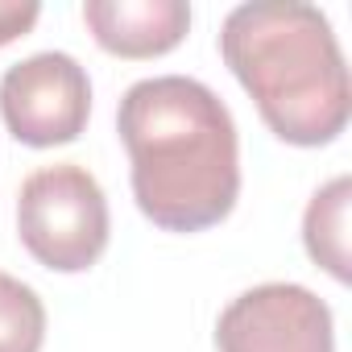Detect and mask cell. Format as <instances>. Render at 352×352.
Returning a JSON list of instances; mask_svg holds the SVG:
<instances>
[{
    "instance_id": "cell-1",
    "label": "cell",
    "mask_w": 352,
    "mask_h": 352,
    "mask_svg": "<svg viewBox=\"0 0 352 352\" xmlns=\"http://www.w3.org/2000/svg\"><path fill=\"white\" fill-rule=\"evenodd\" d=\"M116 129L141 216L162 232H204L241 195V141L228 104L199 79L153 75L120 96Z\"/></svg>"
},
{
    "instance_id": "cell-2",
    "label": "cell",
    "mask_w": 352,
    "mask_h": 352,
    "mask_svg": "<svg viewBox=\"0 0 352 352\" xmlns=\"http://www.w3.org/2000/svg\"><path fill=\"white\" fill-rule=\"evenodd\" d=\"M220 54L278 141L315 149L348 129V67L331 21L315 5L302 0L236 5L220 30Z\"/></svg>"
},
{
    "instance_id": "cell-3",
    "label": "cell",
    "mask_w": 352,
    "mask_h": 352,
    "mask_svg": "<svg viewBox=\"0 0 352 352\" xmlns=\"http://www.w3.org/2000/svg\"><path fill=\"white\" fill-rule=\"evenodd\" d=\"M17 236L54 274H83L108 249V199L96 174L75 162L34 170L17 195Z\"/></svg>"
},
{
    "instance_id": "cell-4",
    "label": "cell",
    "mask_w": 352,
    "mask_h": 352,
    "mask_svg": "<svg viewBox=\"0 0 352 352\" xmlns=\"http://www.w3.org/2000/svg\"><path fill=\"white\" fill-rule=\"evenodd\" d=\"M0 116L21 145L34 149L67 145L87 129L91 79L63 50L30 54L13 63L0 79Z\"/></svg>"
},
{
    "instance_id": "cell-5",
    "label": "cell",
    "mask_w": 352,
    "mask_h": 352,
    "mask_svg": "<svg viewBox=\"0 0 352 352\" xmlns=\"http://www.w3.org/2000/svg\"><path fill=\"white\" fill-rule=\"evenodd\" d=\"M220 352H336L331 307L298 282H265L236 294L216 323Z\"/></svg>"
},
{
    "instance_id": "cell-6",
    "label": "cell",
    "mask_w": 352,
    "mask_h": 352,
    "mask_svg": "<svg viewBox=\"0 0 352 352\" xmlns=\"http://www.w3.org/2000/svg\"><path fill=\"white\" fill-rule=\"evenodd\" d=\"M83 21L100 50L116 58H157L187 38L191 5L183 0H87Z\"/></svg>"
},
{
    "instance_id": "cell-7",
    "label": "cell",
    "mask_w": 352,
    "mask_h": 352,
    "mask_svg": "<svg viewBox=\"0 0 352 352\" xmlns=\"http://www.w3.org/2000/svg\"><path fill=\"white\" fill-rule=\"evenodd\" d=\"M348 204H352V183L348 174L319 187L307 204L302 216V245L315 265H323L336 282H348Z\"/></svg>"
},
{
    "instance_id": "cell-8",
    "label": "cell",
    "mask_w": 352,
    "mask_h": 352,
    "mask_svg": "<svg viewBox=\"0 0 352 352\" xmlns=\"http://www.w3.org/2000/svg\"><path fill=\"white\" fill-rule=\"evenodd\" d=\"M46 307L34 286L0 274V352H42Z\"/></svg>"
},
{
    "instance_id": "cell-9",
    "label": "cell",
    "mask_w": 352,
    "mask_h": 352,
    "mask_svg": "<svg viewBox=\"0 0 352 352\" xmlns=\"http://www.w3.org/2000/svg\"><path fill=\"white\" fill-rule=\"evenodd\" d=\"M42 17L38 0H0V46L17 42L21 34H30Z\"/></svg>"
}]
</instances>
